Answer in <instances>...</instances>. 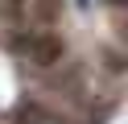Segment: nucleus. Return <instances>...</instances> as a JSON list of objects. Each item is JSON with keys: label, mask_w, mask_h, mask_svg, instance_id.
<instances>
[{"label": "nucleus", "mask_w": 128, "mask_h": 124, "mask_svg": "<svg viewBox=\"0 0 128 124\" xmlns=\"http://www.w3.org/2000/svg\"><path fill=\"white\" fill-rule=\"evenodd\" d=\"M54 13V0H37V17H50Z\"/></svg>", "instance_id": "2"}, {"label": "nucleus", "mask_w": 128, "mask_h": 124, "mask_svg": "<svg viewBox=\"0 0 128 124\" xmlns=\"http://www.w3.org/2000/svg\"><path fill=\"white\" fill-rule=\"evenodd\" d=\"M25 46L33 50V58H37L42 66H46V62H54V58H62V41H58V37H29Z\"/></svg>", "instance_id": "1"}]
</instances>
